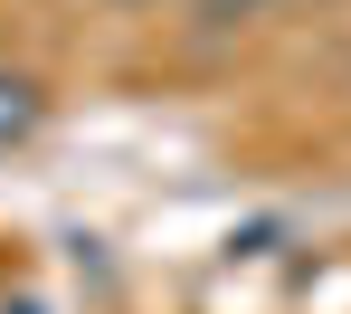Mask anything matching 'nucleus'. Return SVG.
<instances>
[{
  "label": "nucleus",
  "mask_w": 351,
  "mask_h": 314,
  "mask_svg": "<svg viewBox=\"0 0 351 314\" xmlns=\"http://www.w3.org/2000/svg\"><path fill=\"white\" fill-rule=\"evenodd\" d=\"M38 124H48V96H38V76L0 67V153H10V143H29Z\"/></svg>",
  "instance_id": "obj_1"
},
{
  "label": "nucleus",
  "mask_w": 351,
  "mask_h": 314,
  "mask_svg": "<svg viewBox=\"0 0 351 314\" xmlns=\"http://www.w3.org/2000/svg\"><path fill=\"white\" fill-rule=\"evenodd\" d=\"M256 10H285V0H199V19H209V29H228V19H256Z\"/></svg>",
  "instance_id": "obj_2"
},
{
  "label": "nucleus",
  "mask_w": 351,
  "mask_h": 314,
  "mask_svg": "<svg viewBox=\"0 0 351 314\" xmlns=\"http://www.w3.org/2000/svg\"><path fill=\"white\" fill-rule=\"evenodd\" d=\"M0 314H58L48 295H0Z\"/></svg>",
  "instance_id": "obj_3"
}]
</instances>
